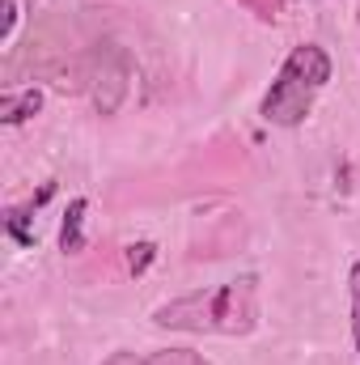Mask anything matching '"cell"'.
I'll return each instance as SVG.
<instances>
[{"label": "cell", "mask_w": 360, "mask_h": 365, "mask_svg": "<svg viewBox=\"0 0 360 365\" xmlns=\"http://www.w3.org/2000/svg\"><path fill=\"white\" fill-rule=\"evenodd\" d=\"M0 9H4V30H0V38H9L13 26H17V0H0Z\"/></svg>", "instance_id": "cell-9"}, {"label": "cell", "mask_w": 360, "mask_h": 365, "mask_svg": "<svg viewBox=\"0 0 360 365\" xmlns=\"http://www.w3.org/2000/svg\"><path fill=\"white\" fill-rule=\"evenodd\" d=\"M85 212H90V200H85V195H77V200L68 204L64 221H60V251H64V255H77V251L85 247V234H81Z\"/></svg>", "instance_id": "cell-5"}, {"label": "cell", "mask_w": 360, "mask_h": 365, "mask_svg": "<svg viewBox=\"0 0 360 365\" xmlns=\"http://www.w3.org/2000/svg\"><path fill=\"white\" fill-rule=\"evenodd\" d=\"M356 21H360V9H356Z\"/></svg>", "instance_id": "cell-10"}, {"label": "cell", "mask_w": 360, "mask_h": 365, "mask_svg": "<svg viewBox=\"0 0 360 365\" xmlns=\"http://www.w3.org/2000/svg\"><path fill=\"white\" fill-rule=\"evenodd\" d=\"M38 110H43V93L38 90H21V93L9 90L0 98V123H9V128H13V123H26V119L38 115Z\"/></svg>", "instance_id": "cell-6"}, {"label": "cell", "mask_w": 360, "mask_h": 365, "mask_svg": "<svg viewBox=\"0 0 360 365\" xmlns=\"http://www.w3.org/2000/svg\"><path fill=\"white\" fill-rule=\"evenodd\" d=\"M153 255H157V247H153V242H136V247H127V272L140 276L149 264H153Z\"/></svg>", "instance_id": "cell-8"}, {"label": "cell", "mask_w": 360, "mask_h": 365, "mask_svg": "<svg viewBox=\"0 0 360 365\" xmlns=\"http://www.w3.org/2000/svg\"><path fill=\"white\" fill-rule=\"evenodd\" d=\"M153 327L191 336H250L259 327V276H238L162 302L153 310Z\"/></svg>", "instance_id": "cell-1"}, {"label": "cell", "mask_w": 360, "mask_h": 365, "mask_svg": "<svg viewBox=\"0 0 360 365\" xmlns=\"http://www.w3.org/2000/svg\"><path fill=\"white\" fill-rule=\"evenodd\" d=\"M102 365H212L208 357L191 353V349H157V353H110Z\"/></svg>", "instance_id": "cell-3"}, {"label": "cell", "mask_w": 360, "mask_h": 365, "mask_svg": "<svg viewBox=\"0 0 360 365\" xmlns=\"http://www.w3.org/2000/svg\"><path fill=\"white\" fill-rule=\"evenodd\" d=\"M327 81H331V56L318 43H297L284 56L275 81L268 86L263 102H259L263 123H271V128H301L309 119L314 98L322 93Z\"/></svg>", "instance_id": "cell-2"}, {"label": "cell", "mask_w": 360, "mask_h": 365, "mask_svg": "<svg viewBox=\"0 0 360 365\" xmlns=\"http://www.w3.org/2000/svg\"><path fill=\"white\" fill-rule=\"evenodd\" d=\"M348 310H352V344H356L360 361V259L348 268Z\"/></svg>", "instance_id": "cell-7"}, {"label": "cell", "mask_w": 360, "mask_h": 365, "mask_svg": "<svg viewBox=\"0 0 360 365\" xmlns=\"http://www.w3.org/2000/svg\"><path fill=\"white\" fill-rule=\"evenodd\" d=\"M55 191V182H43V191L30 200V204H21V208H4V230H9V238L17 242V247H34V230H30V217H34V208L47 200Z\"/></svg>", "instance_id": "cell-4"}]
</instances>
